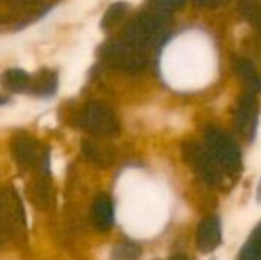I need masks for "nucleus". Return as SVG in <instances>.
<instances>
[{
    "mask_svg": "<svg viewBox=\"0 0 261 260\" xmlns=\"http://www.w3.org/2000/svg\"><path fill=\"white\" fill-rule=\"evenodd\" d=\"M23 207L18 200V195H14L11 189H6L0 193V244L16 239L23 233Z\"/></svg>",
    "mask_w": 261,
    "mask_h": 260,
    "instance_id": "obj_1",
    "label": "nucleus"
},
{
    "mask_svg": "<svg viewBox=\"0 0 261 260\" xmlns=\"http://www.w3.org/2000/svg\"><path fill=\"white\" fill-rule=\"evenodd\" d=\"M172 260H187V258H185V257H174Z\"/></svg>",
    "mask_w": 261,
    "mask_h": 260,
    "instance_id": "obj_14",
    "label": "nucleus"
},
{
    "mask_svg": "<svg viewBox=\"0 0 261 260\" xmlns=\"http://www.w3.org/2000/svg\"><path fill=\"white\" fill-rule=\"evenodd\" d=\"M57 73L52 69H41L39 73H36L34 77H31V82H29V91L32 94H38V97H52L57 91Z\"/></svg>",
    "mask_w": 261,
    "mask_h": 260,
    "instance_id": "obj_7",
    "label": "nucleus"
},
{
    "mask_svg": "<svg viewBox=\"0 0 261 260\" xmlns=\"http://www.w3.org/2000/svg\"><path fill=\"white\" fill-rule=\"evenodd\" d=\"M105 57L117 68L137 69L144 66V57L139 52V49L126 41H117L109 45L105 49Z\"/></svg>",
    "mask_w": 261,
    "mask_h": 260,
    "instance_id": "obj_3",
    "label": "nucleus"
},
{
    "mask_svg": "<svg viewBox=\"0 0 261 260\" xmlns=\"http://www.w3.org/2000/svg\"><path fill=\"white\" fill-rule=\"evenodd\" d=\"M14 159L21 164V166L34 168L38 166V162L45 160V155L39 153L38 143L32 137H18L14 139Z\"/></svg>",
    "mask_w": 261,
    "mask_h": 260,
    "instance_id": "obj_5",
    "label": "nucleus"
},
{
    "mask_svg": "<svg viewBox=\"0 0 261 260\" xmlns=\"http://www.w3.org/2000/svg\"><path fill=\"white\" fill-rule=\"evenodd\" d=\"M139 253L134 246H128V244H123V246L114 248L112 251V260H137Z\"/></svg>",
    "mask_w": 261,
    "mask_h": 260,
    "instance_id": "obj_11",
    "label": "nucleus"
},
{
    "mask_svg": "<svg viewBox=\"0 0 261 260\" xmlns=\"http://www.w3.org/2000/svg\"><path fill=\"white\" fill-rule=\"evenodd\" d=\"M153 4H155L156 9H169V7H174L178 6V4H181L183 0H151Z\"/></svg>",
    "mask_w": 261,
    "mask_h": 260,
    "instance_id": "obj_12",
    "label": "nucleus"
},
{
    "mask_svg": "<svg viewBox=\"0 0 261 260\" xmlns=\"http://www.w3.org/2000/svg\"><path fill=\"white\" fill-rule=\"evenodd\" d=\"M220 243V225L217 219H204L197 233V244L203 251H210Z\"/></svg>",
    "mask_w": 261,
    "mask_h": 260,
    "instance_id": "obj_8",
    "label": "nucleus"
},
{
    "mask_svg": "<svg viewBox=\"0 0 261 260\" xmlns=\"http://www.w3.org/2000/svg\"><path fill=\"white\" fill-rule=\"evenodd\" d=\"M91 218H93V223L98 230L105 232L112 226L114 223V207L112 201H110L109 196L101 195L94 200L93 208H91Z\"/></svg>",
    "mask_w": 261,
    "mask_h": 260,
    "instance_id": "obj_6",
    "label": "nucleus"
},
{
    "mask_svg": "<svg viewBox=\"0 0 261 260\" xmlns=\"http://www.w3.org/2000/svg\"><path fill=\"white\" fill-rule=\"evenodd\" d=\"M124 11H126V6L124 4H114L112 7H110L109 11L105 13V16H103V27L105 29H109V27H112V25H116L117 21L123 18V14H124Z\"/></svg>",
    "mask_w": 261,
    "mask_h": 260,
    "instance_id": "obj_10",
    "label": "nucleus"
},
{
    "mask_svg": "<svg viewBox=\"0 0 261 260\" xmlns=\"http://www.w3.org/2000/svg\"><path fill=\"white\" fill-rule=\"evenodd\" d=\"M6 102H7V98H4V97H0V105H2V104H6Z\"/></svg>",
    "mask_w": 261,
    "mask_h": 260,
    "instance_id": "obj_13",
    "label": "nucleus"
},
{
    "mask_svg": "<svg viewBox=\"0 0 261 260\" xmlns=\"http://www.w3.org/2000/svg\"><path fill=\"white\" fill-rule=\"evenodd\" d=\"M208 145L212 148L213 155L220 160L226 168H234L238 162V148L226 137L224 134L217 130H210L206 134Z\"/></svg>",
    "mask_w": 261,
    "mask_h": 260,
    "instance_id": "obj_4",
    "label": "nucleus"
},
{
    "mask_svg": "<svg viewBox=\"0 0 261 260\" xmlns=\"http://www.w3.org/2000/svg\"><path fill=\"white\" fill-rule=\"evenodd\" d=\"M79 123L84 130H87L93 135H100V137L114 135L117 129H119L117 118L114 116V112L107 105L98 104V102H93V104H89L84 109Z\"/></svg>",
    "mask_w": 261,
    "mask_h": 260,
    "instance_id": "obj_2",
    "label": "nucleus"
},
{
    "mask_svg": "<svg viewBox=\"0 0 261 260\" xmlns=\"http://www.w3.org/2000/svg\"><path fill=\"white\" fill-rule=\"evenodd\" d=\"M0 82H2V86L6 87L7 91H13V93H23V91H29L31 75L20 68H9L2 73Z\"/></svg>",
    "mask_w": 261,
    "mask_h": 260,
    "instance_id": "obj_9",
    "label": "nucleus"
}]
</instances>
